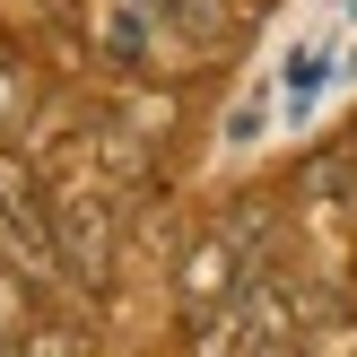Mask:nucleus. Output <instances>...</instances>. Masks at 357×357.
<instances>
[{
  "mask_svg": "<svg viewBox=\"0 0 357 357\" xmlns=\"http://www.w3.org/2000/svg\"><path fill=\"white\" fill-rule=\"evenodd\" d=\"M0 227H9V261L26 288H52L61 279V244H52V192L44 174L17 149H0Z\"/></svg>",
  "mask_w": 357,
  "mask_h": 357,
  "instance_id": "obj_1",
  "label": "nucleus"
},
{
  "mask_svg": "<svg viewBox=\"0 0 357 357\" xmlns=\"http://www.w3.org/2000/svg\"><path fill=\"white\" fill-rule=\"evenodd\" d=\"M52 244H61V279L70 288H105L114 279V201L96 183L52 192Z\"/></svg>",
  "mask_w": 357,
  "mask_h": 357,
  "instance_id": "obj_2",
  "label": "nucleus"
},
{
  "mask_svg": "<svg viewBox=\"0 0 357 357\" xmlns=\"http://www.w3.org/2000/svg\"><path fill=\"white\" fill-rule=\"evenodd\" d=\"M244 288H253V271H244L236 236H227V227H201V236L183 244V261H174V305H183V323H209V314H227Z\"/></svg>",
  "mask_w": 357,
  "mask_h": 357,
  "instance_id": "obj_3",
  "label": "nucleus"
},
{
  "mask_svg": "<svg viewBox=\"0 0 357 357\" xmlns=\"http://www.w3.org/2000/svg\"><path fill=\"white\" fill-rule=\"evenodd\" d=\"M149 17H157L166 61H201L236 35V0H149Z\"/></svg>",
  "mask_w": 357,
  "mask_h": 357,
  "instance_id": "obj_4",
  "label": "nucleus"
},
{
  "mask_svg": "<svg viewBox=\"0 0 357 357\" xmlns=\"http://www.w3.org/2000/svg\"><path fill=\"white\" fill-rule=\"evenodd\" d=\"M17 114H26V87H17V70L0 61V131H17Z\"/></svg>",
  "mask_w": 357,
  "mask_h": 357,
  "instance_id": "obj_5",
  "label": "nucleus"
},
{
  "mask_svg": "<svg viewBox=\"0 0 357 357\" xmlns=\"http://www.w3.org/2000/svg\"><path fill=\"white\" fill-rule=\"evenodd\" d=\"M17 357H79V349H70V331H26Z\"/></svg>",
  "mask_w": 357,
  "mask_h": 357,
  "instance_id": "obj_6",
  "label": "nucleus"
},
{
  "mask_svg": "<svg viewBox=\"0 0 357 357\" xmlns=\"http://www.w3.org/2000/svg\"><path fill=\"white\" fill-rule=\"evenodd\" d=\"M0 357H17V349H0Z\"/></svg>",
  "mask_w": 357,
  "mask_h": 357,
  "instance_id": "obj_7",
  "label": "nucleus"
}]
</instances>
